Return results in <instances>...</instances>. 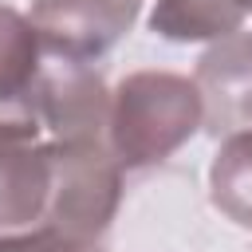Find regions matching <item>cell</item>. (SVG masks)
I'll return each mask as SVG.
<instances>
[{
	"label": "cell",
	"mask_w": 252,
	"mask_h": 252,
	"mask_svg": "<svg viewBox=\"0 0 252 252\" xmlns=\"http://www.w3.org/2000/svg\"><path fill=\"white\" fill-rule=\"evenodd\" d=\"M110 91L91 67H43L39 126L55 142H106Z\"/></svg>",
	"instance_id": "obj_6"
},
{
	"label": "cell",
	"mask_w": 252,
	"mask_h": 252,
	"mask_svg": "<svg viewBox=\"0 0 252 252\" xmlns=\"http://www.w3.org/2000/svg\"><path fill=\"white\" fill-rule=\"evenodd\" d=\"M201 94L177 71H130L110 91L106 146L122 173L161 165L201 130Z\"/></svg>",
	"instance_id": "obj_1"
},
{
	"label": "cell",
	"mask_w": 252,
	"mask_h": 252,
	"mask_svg": "<svg viewBox=\"0 0 252 252\" xmlns=\"http://www.w3.org/2000/svg\"><path fill=\"white\" fill-rule=\"evenodd\" d=\"M197 94H201V126L213 138L252 130V32H232L217 39L197 59Z\"/></svg>",
	"instance_id": "obj_5"
},
{
	"label": "cell",
	"mask_w": 252,
	"mask_h": 252,
	"mask_svg": "<svg viewBox=\"0 0 252 252\" xmlns=\"http://www.w3.org/2000/svg\"><path fill=\"white\" fill-rule=\"evenodd\" d=\"M43 51L24 12L0 4V142H35Z\"/></svg>",
	"instance_id": "obj_4"
},
{
	"label": "cell",
	"mask_w": 252,
	"mask_h": 252,
	"mask_svg": "<svg viewBox=\"0 0 252 252\" xmlns=\"http://www.w3.org/2000/svg\"><path fill=\"white\" fill-rule=\"evenodd\" d=\"M213 205L240 228H252V130L228 134L209 165Z\"/></svg>",
	"instance_id": "obj_9"
},
{
	"label": "cell",
	"mask_w": 252,
	"mask_h": 252,
	"mask_svg": "<svg viewBox=\"0 0 252 252\" xmlns=\"http://www.w3.org/2000/svg\"><path fill=\"white\" fill-rule=\"evenodd\" d=\"M51 158V197L43 228H59L79 240H102L122 205V165L106 142H55Z\"/></svg>",
	"instance_id": "obj_2"
},
{
	"label": "cell",
	"mask_w": 252,
	"mask_h": 252,
	"mask_svg": "<svg viewBox=\"0 0 252 252\" xmlns=\"http://www.w3.org/2000/svg\"><path fill=\"white\" fill-rule=\"evenodd\" d=\"M0 252H106L102 240H79L59 228H28V232H8L0 236Z\"/></svg>",
	"instance_id": "obj_10"
},
{
	"label": "cell",
	"mask_w": 252,
	"mask_h": 252,
	"mask_svg": "<svg viewBox=\"0 0 252 252\" xmlns=\"http://www.w3.org/2000/svg\"><path fill=\"white\" fill-rule=\"evenodd\" d=\"M51 197L47 142H0V236L39 228Z\"/></svg>",
	"instance_id": "obj_7"
},
{
	"label": "cell",
	"mask_w": 252,
	"mask_h": 252,
	"mask_svg": "<svg viewBox=\"0 0 252 252\" xmlns=\"http://www.w3.org/2000/svg\"><path fill=\"white\" fill-rule=\"evenodd\" d=\"M138 12L142 0H32L28 24L43 55L67 67H91L126 39Z\"/></svg>",
	"instance_id": "obj_3"
},
{
	"label": "cell",
	"mask_w": 252,
	"mask_h": 252,
	"mask_svg": "<svg viewBox=\"0 0 252 252\" xmlns=\"http://www.w3.org/2000/svg\"><path fill=\"white\" fill-rule=\"evenodd\" d=\"M252 12L248 0H154L150 32L169 43H201L224 39L240 32L244 16Z\"/></svg>",
	"instance_id": "obj_8"
},
{
	"label": "cell",
	"mask_w": 252,
	"mask_h": 252,
	"mask_svg": "<svg viewBox=\"0 0 252 252\" xmlns=\"http://www.w3.org/2000/svg\"><path fill=\"white\" fill-rule=\"evenodd\" d=\"M248 4H252V0H248Z\"/></svg>",
	"instance_id": "obj_11"
}]
</instances>
